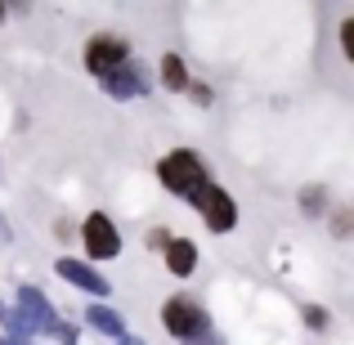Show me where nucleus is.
<instances>
[{"label": "nucleus", "instance_id": "f8f14e48", "mask_svg": "<svg viewBox=\"0 0 354 345\" xmlns=\"http://www.w3.org/2000/svg\"><path fill=\"white\" fill-rule=\"evenodd\" d=\"M301 216H310V220L328 216V189L323 184H305L301 189Z\"/></svg>", "mask_w": 354, "mask_h": 345}, {"label": "nucleus", "instance_id": "dca6fc26", "mask_svg": "<svg viewBox=\"0 0 354 345\" xmlns=\"http://www.w3.org/2000/svg\"><path fill=\"white\" fill-rule=\"evenodd\" d=\"M189 90H193V99H198V104H211V86H202V81H189Z\"/></svg>", "mask_w": 354, "mask_h": 345}, {"label": "nucleus", "instance_id": "ddd939ff", "mask_svg": "<svg viewBox=\"0 0 354 345\" xmlns=\"http://www.w3.org/2000/svg\"><path fill=\"white\" fill-rule=\"evenodd\" d=\"M332 323V314L323 310V305H305V328H314V332H323Z\"/></svg>", "mask_w": 354, "mask_h": 345}, {"label": "nucleus", "instance_id": "2eb2a0df", "mask_svg": "<svg viewBox=\"0 0 354 345\" xmlns=\"http://www.w3.org/2000/svg\"><path fill=\"white\" fill-rule=\"evenodd\" d=\"M332 233H337V238H350V211H346V207L332 216Z\"/></svg>", "mask_w": 354, "mask_h": 345}, {"label": "nucleus", "instance_id": "412c9836", "mask_svg": "<svg viewBox=\"0 0 354 345\" xmlns=\"http://www.w3.org/2000/svg\"><path fill=\"white\" fill-rule=\"evenodd\" d=\"M0 18H5V5H0Z\"/></svg>", "mask_w": 354, "mask_h": 345}, {"label": "nucleus", "instance_id": "6e6552de", "mask_svg": "<svg viewBox=\"0 0 354 345\" xmlns=\"http://www.w3.org/2000/svg\"><path fill=\"white\" fill-rule=\"evenodd\" d=\"M99 86H104V95H113V99L148 95V81H144V72H139V63H121V68H113L108 77H99Z\"/></svg>", "mask_w": 354, "mask_h": 345}, {"label": "nucleus", "instance_id": "4468645a", "mask_svg": "<svg viewBox=\"0 0 354 345\" xmlns=\"http://www.w3.org/2000/svg\"><path fill=\"white\" fill-rule=\"evenodd\" d=\"M341 50H346V59H354V18L341 23Z\"/></svg>", "mask_w": 354, "mask_h": 345}, {"label": "nucleus", "instance_id": "6ab92c4d", "mask_svg": "<svg viewBox=\"0 0 354 345\" xmlns=\"http://www.w3.org/2000/svg\"><path fill=\"white\" fill-rule=\"evenodd\" d=\"M117 345H148V341H144V337H130V332H126V337H121Z\"/></svg>", "mask_w": 354, "mask_h": 345}, {"label": "nucleus", "instance_id": "a211bd4d", "mask_svg": "<svg viewBox=\"0 0 354 345\" xmlns=\"http://www.w3.org/2000/svg\"><path fill=\"white\" fill-rule=\"evenodd\" d=\"M184 345H225L216 337V332H202V337H193V341H184Z\"/></svg>", "mask_w": 354, "mask_h": 345}, {"label": "nucleus", "instance_id": "aec40b11", "mask_svg": "<svg viewBox=\"0 0 354 345\" xmlns=\"http://www.w3.org/2000/svg\"><path fill=\"white\" fill-rule=\"evenodd\" d=\"M0 345H32V341H9V337H0Z\"/></svg>", "mask_w": 354, "mask_h": 345}, {"label": "nucleus", "instance_id": "39448f33", "mask_svg": "<svg viewBox=\"0 0 354 345\" xmlns=\"http://www.w3.org/2000/svg\"><path fill=\"white\" fill-rule=\"evenodd\" d=\"M18 314L27 319V328H32V337H45V332H59V310H54L50 301H45V292H36V287H18Z\"/></svg>", "mask_w": 354, "mask_h": 345}, {"label": "nucleus", "instance_id": "f257e3e1", "mask_svg": "<svg viewBox=\"0 0 354 345\" xmlns=\"http://www.w3.org/2000/svg\"><path fill=\"white\" fill-rule=\"evenodd\" d=\"M157 175H162V189H171L175 198L193 202V207H198V198L211 189V171L202 166L198 153H189V148H175V153H166L162 166H157Z\"/></svg>", "mask_w": 354, "mask_h": 345}, {"label": "nucleus", "instance_id": "7ed1b4c3", "mask_svg": "<svg viewBox=\"0 0 354 345\" xmlns=\"http://www.w3.org/2000/svg\"><path fill=\"white\" fill-rule=\"evenodd\" d=\"M121 63H130V45L121 41V36H90L86 41V72L90 77H108L113 68H121Z\"/></svg>", "mask_w": 354, "mask_h": 345}, {"label": "nucleus", "instance_id": "0eeeda50", "mask_svg": "<svg viewBox=\"0 0 354 345\" xmlns=\"http://www.w3.org/2000/svg\"><path fill=\"white\" fill-rule=\"evenodd\" d=\"M54 274H59L63 283H72V287H81V292H90V296H108V287H113L95 265H90V260H77V256L54 260Z\"/></svg>", "mask_w": 354, "mask_h": 345}, {"label": "nucleus", "instance_id": "9d476101", "mask_svg": "<svg viewBox=\"0 0 354 345\" xmlns=\"http://www.w3.org/2000/svg\"><path fill=\"white\" fill-rule=\"evenodd\" d=\"M166 265H171V274L189 278L193 269H198V247H193L189 238H171L166 242Z\"/></svg>", "mask_w": 354, "mask_h": 345}, {"label": "nucleus", "instance_id": "f3484780", "mask_svg": "<svg viewBox=\"0 0 354 345\" xmlns=\"http://www.w3.org/2000/svg\"><path fill=\"white\" fill-rule=\"evenodd\" d=\"M63 345H77V328H68V323H59V332H54Z\"/></svg>", "mask_w": 354, "mask_h": 345}, {"label": "nucleus", "instance_id": "1a4fd4ad", "mask_svg": "<svg viewBox=\"0 0 354 345\" xmlns=\"http://www.w3.org/2000/svg\"><path fill=\"white\" fill-rule=\"evenodd\" d=\"M86 323H90L95 332H104V337H113V341L126 337V319H121L113 305H104V301H95V305L86 310Z\"/></svg>", "mask_w": 354, "mask_h": 345}, {"label": "nucleus", "instance_id": "f03ea898", "mask_svg": "<svg viewBox=\"0 0 354 345\" xmlns=\"http://www.w3.org/2000/svg\"><path fill=\"white\" fill-rule=\"evenodd\" d=\"M162 328L184 345V341L202 337V332H211V319H207V310H202L198 301H189V296H171V301L162 305Z\"/></svg>", "mask_w": 354, "mask_h": 345}, {"label": "nucleus", "instance_id": "20e7f679", "mask_svg": "<svg viewBox=\"0 0 354 345\" xmlns=\"http://www.w3.org/2000/svg\"><path fill=\"white\" fill-rule=\"evenodd\" d=\"M81 242H86V256L90 260H113V256H121V233H117V225L104 216V211L86 216V225H81Z\"/></svg>", "mask_w": 354, "mask_h": 345}, {"label": "nucleus", "instance_id": "423d86ee", "mask_svg": "<svg viewBox=\"0 0 354 345\" xmlns=\"http://www.w3.org/2000/svg\"><path fill=\"white\" fill-rule=\"evenodd\" d=\"M198 211H202V225H207L211 233H229L238 225V202L229 198L220 184H211V189L198 198Z\"/></svg>", "mask_w": 354, "mask_h": 345}, {"label": "nucleus", "instance_id": "9b49d317", "mask_svg": "<svg viewBox=\"0 0 354 345\" xmlns=\"http://www.w3.org/2000/svg\"><path fill=\"white\" fill-rule=\"evenodd\" d=\"M162 86L166 90H189V63L180 54H162Z\"/></svg>", "mask_w": 354, "mask_h": 345}]
</instances>
